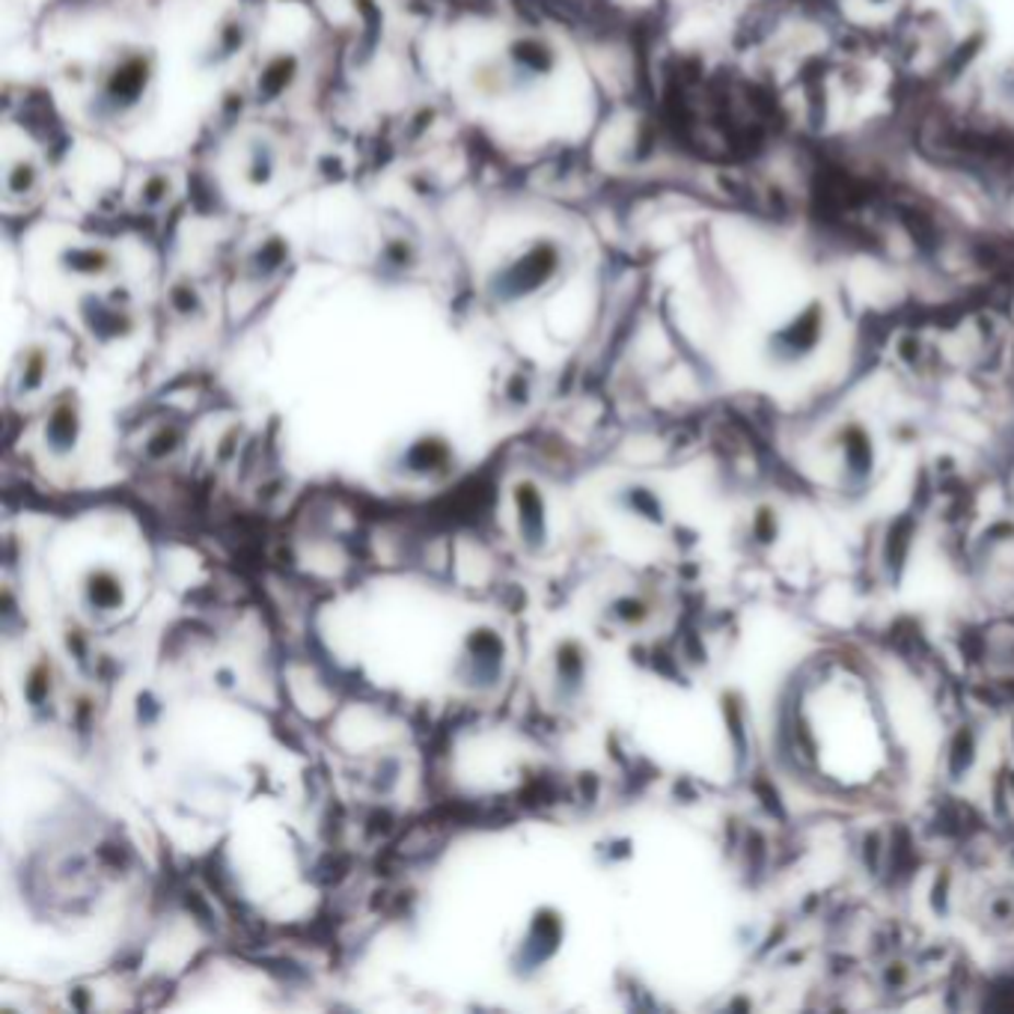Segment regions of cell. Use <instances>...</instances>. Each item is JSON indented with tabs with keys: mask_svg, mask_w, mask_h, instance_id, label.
<instances>
[{
	"mask_svg": "<svg viewBox=\"0 0 1014 1014\" xmlns=\"http://www.w3.org/2000/svg\"><path fill=\"white\" fill-rule=\"evenodd\" d=\"M84 602L93 614H114L123 607V581L110 569L90 571L84 581Z\"/></svg>",
	"mask_w": 1014,
	"mask_h": 1014,
	"instance_id": "cell-11",
	"label": "cell"
},
{
	"mask_svg": "<svg viewBox=\"0 0 1014 1014\" xmlns=\"http://www.w3.org/2000/svg\"><path fill=\"white\" fill-rule=\"evenodd\" d=\"M173 190H176V182H173L167 170H152L138 185V206L147 209V212H155L161 206H167Z\"/></svg>",
	"mask_w": 1014,
	"mask_h": 1014,
	"instance_id": "cell-15",
	"label": "cell"
},
{
	"mask_svg": "<svg viewBox=\"0 0 1014 1014\" xmlns=\"http://www.w3.org/2000/svg\"><path fill=\"white\" fill-rule=\"evenodd\" d=\"M292 259V244L280 233H271L259 238L250 247V254L244 256V280L254 285L271 283L275 277L283 275V268Z\"/></svg>",
	"mask_w": 1014,
	"mask_h": 1014,
	"instance_id": "cell-8",
	"label": "cell"
},
{
	"mask_svg": "<svg viewBox=\"0 0 1014 1014\" xmlns=\"http://www.w3.org/2000/svg\"><path fill=\"white\" fill-rule=\"evenodd\" d=\"M446 450L444 441H434V438H423V441H417V444L408 450V470H434V467H441L446 462Z\"/></svg>",
	"mask_w": 1014,
	"mask_h": 1014,
	"instance_id": "cell-17",
	"label": "cell"
},
{
	"mask_svg": "<svg viewBox=\"0 0 1014 1014\" xmlns=\"http://www.w3.org/2000/svg\"><path fill=\"white\" fill-rule=\"evenodd\" d=\"M420 244L413 242L411 235H391L384 238L375 256V268L381 277L396 280V277H408L420 268Z\"/></svg>",
	"mask_w": 1014,
	"mask_h": 1014,
	"instance_id": "cell-10",
	"label": "cell"
},
{
	"mask_svg": "<svg viewBox=\"0 0 1014 1014\" xmlns=\"http://www.w3.org/2000/svg\"><path fill=\"white\" fill-rule=\"evenodd\" d=\"M277 176V149L263 138L250 140L247 147V164H244V182L247 188H268Z\"/></svg>",
	"mask_w": 1014,
	"mask_h": 1014,
	"instance_id": "cell-13",
	"label": "cell"
},
{
	"mask_svg": "<svg viewBox=\"0 0 1014 1014\" xmlns=\"http://www.w3.org/2000/svg\"><path fill=\"white\" fill-rule=\"evenodd\" d=\"M560 60V48L550 43L548 36L521 33V36H512L503 48V57L497 60L491 84H494V90H509V93L529 90V86L548 81L550 74H557Z\"/></svg>",
	"mask_w": 1014,
	"mask_h": 1014,
	"instance_id": "cell-3",
	"label": "cell"
},
{
	"mask_svg": "<svg viewBox=\"0 0 1014 1014\" xmlns=\"http://www.w3.org/2000/svg\"><path fill=\"white\" fill-rule=\"evenodd\" d=\"M167 304L173 310V316H179L182 322H200L209 313V304H206V295H202V289L190 277H179V280H173L167 289Z\"/></svg>",
	"mask_w": 1014,
	"mask_h": 1014,
	"instance_id": "cell-12",
	"label": "cell"
},
{
	"mask_svg": "<svg viewBox=\"0 0 1014 1014\" xmlns=\"http://www.w3.org/2000/svg\"><path fill=\"white\" fill-rule=\"evenodd\" d=\"M298 78H301V57L295 51H277L259 66L250 95L256 105H277L285 93H292Z\"/></svg>",
	"mask_w": 1014,
	"mask_h": 1014,
	"instance_id": "cell-6",
	"label": "cell"
},
{
	"mask_svg": "<svg viewBox=\"0 0 1014 1014\" xmlns=\"http://www.w3.org/2000/svg\"><path fill=\"white\" fill-rule=\"evenodd\" d=\"M250 22L238 15V12H230V15H223L218 27L209 36V43L202 48L200 54V66L202 69H218V66L233 63L238 54L247 51V45H250Z\"/></svg>",
	"mask_w": 1014,
	"mask_h": 1014,
	"instance_id": "cell-7",
	"label": "cell"
},
{
	"mask_svg": "<svg viewBox=\"0 0 1014 1014\" xmlns=\"http://www.w3.org/2000/svg\"><path fill=\"white\" fill-rule=\"evenodd\" d=\"M159 78V57L152 48H119L98 66L86 114L98 126H117L147 105Z\"/></svg>",
	"mask_w": 1014,
	"mask_h": 1014,
	"instance_id": "cell-1",
	"label": "cell"
},
{
	"mask_svg": "<svg viewBox=\"0 0 1014 1014\" xmlns=\"http://www.w3.org/2000/svg\"><path fill=\"white\" fill-rule=\"evenodd\" d=\"M57 268L66 277H84V280H105L119 271V256L98 242H74L60 247Z\"/></svg>",
	"mask_w": 1014,
	"mask_h": 1014,
	"instance_id": "cell-5",
	"label": "cell"
},
{
	"mask_svg": "<svg viewBox=\"0 0 1014 1014\" xmlns=\"http://www.w3.org/2000/svg\"><path fill=\"white\" fill-rule=\"evenodd\" d=\"M45 372H48V351L43 346H31L22 358V393L39 391Z\"/></svg>",
	"mask_w": 1014,
	"mask_h": 1014,
	"instance_id": "cell-18",
	"label": "cell"
},
{
	"mask_svg": "<svg viewBox=\"0 0 1014 1014\" xmlns=\"http://www.w3.org/2000/svg\"><path fill=\"white\" fill-rule=\"evenodd\" d=\"M45 446L51 450L54 455H66L72 453L74 444H78V438H81V405L74 396H60V399L54 401L51 411L45 417Z\"/></svg>",
	"mask_w": 1014,
	"mask_h": 1014,
	"instance_id": "cell-9",
	"label": "cell"
},
{
	"mask_svg": "<svg viewBox=\"0 0 1014 1014\" xmlns=\"http://www.w3.org/2000/svg\"><path fill=\"white\" fill-rule=\"evenodd\" d=\"M569 268V247L553 238L539 235L512 254L503 265L488 275L486 292L497 307H515L524 301L539 298L545 289L557 283Z\"/></svg>",
	"mask_w": 1014,
	"mask_h": 1014,
	"instance_id": "cell-2",
	"label": "cell"
},
{
	"mask_svg": "<svg viewBox=\"0 0 1014 1014\" xmlns=\"http://www.w3.org/2000/svg\"><path fill=\"white\" fill-rule=\"evenodd\" d=\"M39 164L33 159H15L7 170V197L10 200H24L39 188Z\"/></svg>",
	"mask_w": 1014,
	"mask_h": 1014,
	"instance_id": "cell-16",
	"label": "cell"
},
{
	"mask_svg": "<svg viewBox=\"0 0 1014 1014\" xmlns=\"http://www.w3.org/2000/svg\"><path fill=\"white\" fill-rule=\"evenodd\" d=\"M518 512H521V533L527 536V545L533 548H539L541 541H545V506H541V497L536 488L524 482L518 486Z\"/></svg>",
	"mask_w": 1014,
	"mask_h": 1014,
	"instance_id": "cell-14",
	"label": "cell"
},
{
	"mask_svg": "<svg viewBox=\"0 0 1014 1014\" xmlns=\"http://www.w3.org/2000/svg\"><path fill=\"white\" fill-rule=\"evenodd\" d=\"M506 396H509V399H515V401H527L529 399V381L524 378L521 372H515V375L509 378Z\"/></svg>",
	"mask_w": 1014,
	"mask_h": 1014,
	"instance_id": "cell-19",
	"label": "cell"
},
{
	"mask_svg": "<svg viewBox=\"0 0 1014 1014\" xmlns=\"http://www.w3.org/2000/svg\"><path fill=\"white\" fill-rule=\"evenodd\" d=\"M78 316L81 325L95 342H117L128 339L138 330V318L131 307L128 285H114L107 292H86L78 298Z\"/></svg>",
	"mask_w": 1014,
	"mask_h": 1014,
	"instance_id": "cell-4",
	"label": "cell"
}]
</instances>
